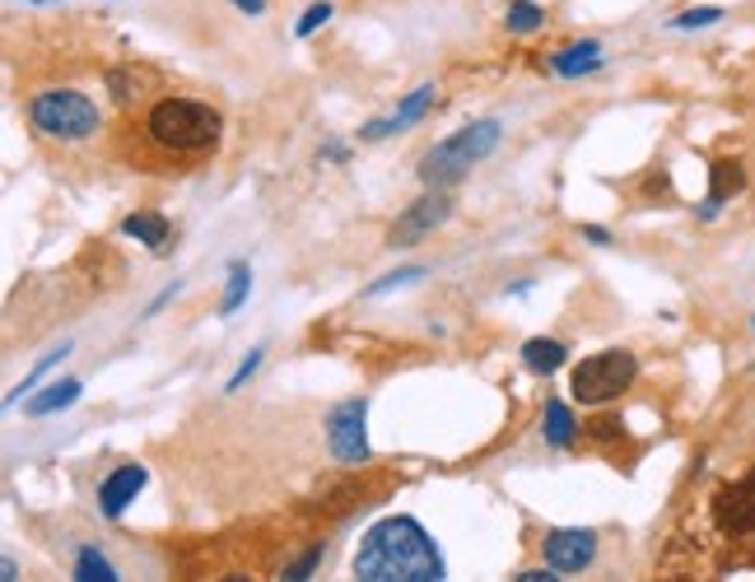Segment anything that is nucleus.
<instances>
[{"instance_id":"nucleus-1","label":"nucleus","mask_w":755,"mask_h":582,"mask_svg":"<svg viewBox=\"0 0 755 582\" xmlns=\"http://www.w3.org/2000/svg\"><path fill=\"white\" fill-rule=\"evenodd\" d=\"M350 569L364 582H438L444 578V559H438L425 526L397 513L368 526Z\"/></svg>"},{"instance_id":"nucleus-2","label":"nucleus","mask_w":755,"mask_h":582,"mask_svg":"<svg viewBox=\"0 0 755 582\" xmlns=\"http://www.w3.org/2000/svg\"><path fill=\"white\" fill-rule=\"evenodd\" d=\"M220 131H224V117L210 108V103H197V98H154L145 112H140V135L145 145L164 158H205L215 154L220 145Z\"/></svg>"},{"instance_id":"nucleus-3","label":"nucleus","mask_w":755,"mask_h":582,"mask_svg":"<svg viewBox=\"0 0 755 582\" xmlns=\"http://www.w3.org/2000/svg\"><path fill=\"white\" fill-rule=\"evenodd\" d=\"M28 121L33 131L47 140H61V145H84L103 131V112L90 94L80 90H43L28 98Z\"/></svg>"},{"instance_id":"nucleus-4","label":"nucleus","mask_w":755,"mask_h":582,"mask_svg":"<svg viewBox=\"0 0 755 582\" xmlns=\"http://www.w3.org/2000/svg\"><path fill=\"white\" fill-rule=\"evenodd\" d=\"M499 145V121L495 117H485V121H471V127L462 131H452L448 140H438V145L420 158V182L425 187H452V182H462L471 168L481 164V158Z\"/></svg>"},{"instance_id":"nucleus-5","label":"nucleus","mask_w":755,"mask_h":582,"mask_svg":"<svg viewBox=\"0 0 755 582\" xmlns=\"http://www.w3.org/2000/svg\"><path fill=\"white\" fill-rule=\"evenodd\" d=\"M639 378V359L629 349H602V355H588L574 368L569 392L578 405H606L621 392H629V382Z\"/></svg>"},{"instance_id":"nucleus-6","label":"nucleus","mask_w":755,"mask_h":582,"mask_svg":"<svg viewBox=\"0 0 755 582\" xmlns=\"http://www.w3.org/2000/svg\"><path fill=\"white\" fill-rule=\"evenodd\" d=\"M327 443H331V456L345 462V466H364L368 462V405H364V396H350L341 405H331Z\"/></svg>"},{"instance_id":"nucleus-7","label":"nucleus","mask_w":755,"mask_h":582,"mask_svg":"<svg viewBox=\"0 0 755 582\" xmlns=\"http://www.w3.org/2000/svg\"><path fill=\"white\" fill-rule=\"evenodd\" d=\"M713 522L723 536H755V475L713 494Z\"/></svg>"},{"instance_id":"nucleus-8","label":"nucleus","mask_w":755,"mask_h":582,"mask_svg":"<svg viewBox=\"0 0 755 582\" xmlns=\"http://www.w3.org/2000/svg\"><path fill=\"white\" fill-rule=\"evenodd\" d=\"M541 555H546V563L555 573H583L597 559V536L583 532V526H555V532H546V541H541Z\"/></svg>"},{"instance_id":"nucleus-9","label":"nucleus","mask_w":755,"mask_h":582,"mask_svg":"<svg viewBox=\"0 0 755 582\" xmlns=\"http://www.w3.org/2000/svg\"><path fill=\"white\" fill-rule=\"evenodd\" d=\"M452 215V201L444 197V191H434V197H420L406 215H401L397 224H392V234H388V242L392 247H415L425 234H434L438 224H444Z\"/></svg>"},{"instance_id":"nucleus-10","label":"nucleus","mask_w":755,"mask_h":582,"mask_svg":"<svg viewBox=\"0 0 755 582\" xmlns=\"http://www.w3.org/2000/svg\"><path fill=\"white\" fill-rule=\"evenodd\" d=\"M145 466H117L108 480L98 485V508H103V518H121L127 508L135 503V494L145 489Z\"/></svg>"},{"instance_id":"nucleus-11","label":"nucleus","mask_w":755,"mask_h":582,"mask_svg":"<svg viewBox=\"0 0 755 582\" xmlns=\"http://www.w3.org/2000/svg\"><path fill=\"white\" fill-rule=\"evenodd\" d=\"M434 98H438V90L434 84H420L415 94H406V103L392 112V117H382V121H368V127L359 131L364 140H382V135H392V131H406V127H415L420 117H425L429 108H434Z\"/></svg>"},{"instance_id":"nucleus-12","label":"nucleus","mask_w":755,"mask_h":582,"mask_svg":"<svg viewBox=\"0 0 755 582\" xmlns=\"http://www.w3.org/2000/svg\"><path fill=\"white\" fill-rule=\"evenodd\" d=\"M742 187H746V168L736 164V158H718V164L709 168V197H705V205H699V219H713L718 205H723L728 197H736Z\"/></svg>"},{"instance_id":"nucleus-13","label":"nucleus","mask_w":755,"mask_h":582,"mask_svg":"<svg viewBox=\"0 0 755 582\" xmlns=\"http://www.w3.org/2000/svg\"><path fill=\"white\" fill-rule=\"evenodd\" d=\"M602 66H606L602 43H574V47H559L551 57V70H555V75H565V80L592 75V70H602Z\"/></svg>"},{"instance_id":"nucleus-14","label":"nucleus","mask_w":755,"mask_h":582,"mask_svg":"<svg viewBox=\"0 0 755 582\" xmlns=\"http://www.w3.org/2000/svg\"><path fill=\"white\" fill-rule=\"evenodd\" d=\"M121 234L135 238V242H145L150 252H168V238H173V228L164 215H154V210H135V215L121 219Z\"/></svg>"},{"instance_id":"nucleus-15","label":"nucleus","mask_w":755,"mask_h":582,"mask_svg":"<svg viewBox=\"0 0 755 582\" xmlns=\"http://www.w3.org/2000/svg\"><path fill=\"white\" fill-rule=\"evenodd\" d=\"M80 392H84V382H80V378H61V382H47L38 396H28V401H24V411H28L33 419H43V415H57V411H66V405H75V401H80Z\"/></svg>"},{"instance_id":"nucleus-16","label":"nucleus","mask_w":755,"mask_h":582,"mask_svg":"<svg viewBox=\"0 0 755 582\" xmlns=\"http://www.w3.org/2000/svg\"><path fill=\"white\" fill-rule=\"evenodd\" d=\"M565 359H569V349L559 345V341H546V336H532L522 345V364L532 368V373H541V378H551L555 368H565Z\"/></svg>"},{"instance_id":"nucleus-17","label":"nucleus","mask_w":755,"mask_h":582,"mask_svg":"<svg viewBox=\"0 0 755 582\" xmlns=\"http://www.w3.org/2000/svg\"><path fill=\"white\" fill-rule=\"evenodd\" d=\"M252 294V271L248 261H229V289H224V304H220V317H234Z\"/></svg>"},{"instance_id":"nucleus-18","label":"nucleus","mask_w":755,"mask_h":582,"mask_svg":"<svg viewBox=\"0 0 755 582\" xmlns=\"http://www.w3.org/2000/svg\"><path fill=\"white\" fill-rule=\"evenodd\" d=\"M574 433H578V425H574L569 405L565 401H546V443L551 448H569Z\"/></svg>"},{"instance_id":"nucleus-19","label":"nucleus","mask_w":755,"mask_h":582,"mask_svg":"<svg viewBox=\"0 0 755 582\" xmlns=\"http://www.w3.org/2000/svg\"><path fill=\"white\" fill-rule=\"evenodd\" d=\"M75 578L80 582H117V569L94 550V545H84V550L75 555Z\"/></svg>"},{"instance_id":"nucleus-20","label":"nucleus","mask_w":755,"mask_h":582,"mask_svg":"<svg viewBox=\"0 0 755 582\" xmlns=\"http://www.w3.org/2000/svg\"><path fill=\"white\" fill-rule=\"evenodd\" d=\"M504 24H508V33H536L541 24H546V10L532 5V0H514L508 14H504Z\"/></svg>"},{"instance_id":"nucleus-21","label":"nucleus","mask_w":755,"mask_h":582,"mask_svg":"<svg viewBox=\"0 0 755 582\" xmlns=\"http://www.w3.org/2000/svg\"><path fill=\"white\" fill-rule=\"evenodd\" d=\"M66 355H70V345H61V349H51V355H43V359H38V368H33V373H24V382H20V387H14V392H10V396H5V405H14V401H20V396H24V392H33V387H38V382L47 378V368H57V364H61Z\"/></svg>"},{"instance_id":"nucleus-22","label":"nucleus","mask_w":755,"mask_h":582,"mask_svg":"<svg viewBox=\"0 0 755 582\" xmlns=\"http://www.w3.org/2000/svg\"><path fill=\"white\" fill-rule=\"evenodd\" d=\"M723 20V10L718 5H695V10H681L676 20H666V28H676V33H691V28H709Z\"/></svg>"},{"instance_id":"nucleus-23","label":"nucleus","mask_w":755,"mask_h":582,"mask_svg":"<svg viewBox=\"0 0 755 582\" xmlns=\"http://www.w3.org/2000/svg\"><path fill=\"white\" fill-rule=\"evenodd\" d=\"M415 280H425V266H401L392 275H382L378 285H368V298H378V294H388V289H401V285H415Z\"/></svg>"},{"instance_id":"nucleus-24","label":"nucleus","mask_w":755,"mask_h":582,"mask_svg":"<svg viewBox=\"0 0 755 582\" xmlns=\"http://www.w3.org/2000/svg\"><path fill=\"white\" fill-rule=\"evenodd\" d=\"M327 20H331V5H327V0H318V5L304 10V20L294 24V33H298V38H312V33H318Z\"/></svg>"},{"instance_id":"nucleus-25","label":"nucleus","mask_w":755,"mask_h":582,"mask_svg":"<svg viewBox=\"0 0 755 582\" xmlns=\"http://www.w3.org/2000/svg\"><path fill=\"white\" fill-rule=\"evenodd\" d=\"M261 355H267V349H261V345H257V349H248V359H243V364H238V373H234L229 382H224V392H238V387L248 382V378L257 373V368H261Z\"/></svg>"},{"instance_id":"nucleus-26","label":"nucleus","mask_w":755,"mask_h":582,"mask_svg":"<svg viewBox=\"0 0 755 582\" xmlns=\"http://www.w3.org/2000/svg\"><path fill=\"white\" fill-rule=\"evenodd\" d=\"M588 433L597 438V443H611V438H621V419L616 415H597L588 425Z\"/></svg>"},{"instance_id":"nucleus-27","label":"nucleus","mask_w":755,"mask_h":582,"mask_svg":"<svg viewBox=\"0 0 755 582\" xmlns=\"http://www.w3.org/2000/svg\"><path fill=\"white\" fill-rule=\"evenodd\" d=\"M322 559V545H312V550L304 555V559H298V563H290V569H285V578H308L312 573V563H318Z\"/></svg>"},{"instance_id":"nucleus-28","label":"nucleus","mask_w":755,"mask_h":582,"mask_svg":"<svg viewBox=\"0 0 755 582\" xmlns=\"http://www.w3.org/2000/svg\"><path fill=\"white\" fill-rule=\"evenodd\" d=\"M518 582H555V569L546 563V569H527V573H518Z\"/></svg>"},{"instance_id":"nucleus-29","label":"nucleus","mask_w":755,"mask_h":582,"mask_svg":"<svg viewBox=\"0 0 755 582\" xmlns=\"http://www.w3.org/2000/svg\"><path fill=\"white\" fill-rule=\"evenodd\" d=\"M583 238H588V242H597V247H606V242H611V234H606L602 224H583Z\"/></svg>"},{"instance_id":"nucleus-30","label":"nucleus","mask_w":755,"mask_h":582,"mask_svg":"<svg viewBox=\"0 0 755 582\" xmlns=\"http://www.w3.org/2000/svg\"><path fill=\"white\" fill-rule=\"evenodd\" d=\"M229 5L243 10V14H261V10H267V0H229Z\"/></svg>"},{"instance_id":"nucleus-31","label":"nucleus","mask_w":755,"mask_h":582,"mask_svg":"<svg viewBox=\"0 0 755 582\" xmlns=\"http://www.w3.org/2000/svg\"><path fill=\"white\" fill-rule=\"evenodd\" d=\"M24 5H61V0H24Z\"/></svg>"},{"instance_id":"nucleus-32","label":"nucleus","mask_w":755,"mask_h":582,"mask_svg":"<svg viewBox=\"0 0 755 582\" xmlns=\"http://www.w3.org/2000/svg\"><path fill=\"white\" fill-rule=\"evenodd\" d=\"M751 326H755V317H751Z\"/></svg>"}]
</instances>
